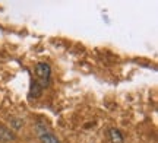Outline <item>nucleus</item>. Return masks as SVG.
<instances>
[{"label": "nucleus", "instance_id": "obj_1", "mask_svg": "<svg viewBox=\"0 0 158 143\" xmlns=\"http://www.w3.org/2000/svg\"><path fill=\"white\" fill-rule=\"evenodd\" d=\"M35 76H37V80H35V82L44 89L45 86H48V83H50L51 67L47 63H44V62L37 63V66H35Z\"/></svg>", "mask_w": 158, "mask_h": 143}, {"label": "nucleus", "instance_id": "obj_2", "mask_svg": "<svg viewBox=\"0 0 158 143\" xmlns=\"http://www.w3.org/2000/svg\"><path fill=\"white\" fill-rule=\"evenodd\" d=\"M0 140L5 143H9V142H13L15 140V134L12 132L10 129H7L6 126L0 124Z\"/></svg>", "mask_w": 158, "mask_h": 143}, {"label": "nucleus", "instance_id": "obj_3", "mask_svg": "<svg viewBox=\"0 0 158 143\" xmlns=\"http://www.w3.org/2000/svg\"><path fill=\"white\" fill-rule=\"evenodd\" d=\"M108 137L111 140V143H124V137L122 132L117 129H110L108 130Z\"/></svg>", "mask_w": 158, "mask_h": 143}, {"label": "nucleus", "instance_id": "obj_4", "mask_svg": "<svg viewBox=\"0 0 158 143\" xmlns=\"http://www.w3.org/2000/svg\"><path fill=\"white\" fill-rule=\"evenodd\" d=\"M40 140H41V143H60L59 139L51 132H45L43 134H40Z\"/></svg>", "mask_w": 158, "mask_h": 143}, {"label": "nucleus", "instance_id": "obj_5", "mask_svg": "<svg viewBox=\"0 0 158 143\" xmlns=\"http://www.w3.org/2000/svg\"><path fill=\"white\" fill-rule=\"evenodd\" d=\"M43 95V88L37 83V82H34L32 85H31V92H29V97L31 98H40Z\"/></svg>", "mask_w": 158, "mask_h": 143}, {"label": "nucleus", "instance_id": "obj_6", "mask_svg": "<svg viewBox=\"0 0 158 143\" xmlns=\"http://www.w3.org/2000/svg\"><path fill=\"white\" fill-rule=\"evenodd\" d=\"M12 126H13V129H21V127L23 126V121L18 120V118H13V120H12Z\"/></svg>", "mask_w": 158, "mask_h": 143}]
</instances>
